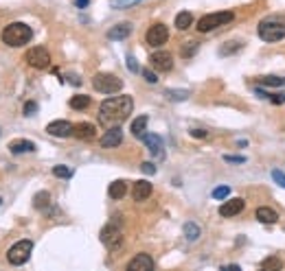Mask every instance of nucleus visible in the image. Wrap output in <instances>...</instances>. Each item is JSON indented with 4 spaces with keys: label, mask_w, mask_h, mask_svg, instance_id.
Segmentation results:
<instances>
[{
    "label": "nucleus",
    "mask_w": 285,
    "mask_h": 271,
    "mask_svg": "<svg viewBox=\"0 0 285 271\" xmlns=\"http://www.w3.org/2000/svg\"><path fill=\"white\" fill-rule=\"evenodd\" d=\"M101 147L105 149H112V147H119L121 142H123V132L119 129V125H114V127H107V132L101 136Z\"/></svg>",
    "instance_id": "nucleus-11"
},
{
    "label": "nucleus",
    "mask_w": 285,
    "mask_h": 271,
    "mask_svg": "<svg viewBox=\"0 0 285 271\" xmlns=\"http://www.w3.org/2000/svg\"><path fill=\"white\" fill-rule=\"evenodd\" d=\"M165 96L171 101H184V99H189V92L186 90H167Z\"/></svg>",
    "instance_id": "nucleus-30"
},
{
    "label": "nucleus",
    "mask_w": 285,
    "mask_h": 271,
    "mask_svg": "<svg viewBox=\"0 0 285 271\" xmlns=\"http://www.w3.org/2000/svg\"><path fill=\"white\" fill-rule=\"evenodd\" d=\"M147 123H149L147 116H138V118H134L132 120V127H130L132 136H136V138H143L145 132H147Z\"/></svg>",
    "instance_id": "nucleus-22"
},
{
    "label": "nucleus",
    "mask_w": 285,
    "mask_h": 271,
    "mask_svg": "<svg viewBox=\"0 0 285 271\" xmlns=\"http://www.w3.org/2000/svg\"><path fill=\"white\" fill-rule=\"evenodd\" d=\"M152 195V184L147 180H138L134 181V188H132V197L134 202H145V199Z\"/></svg>",
    "instance_id": "nucleus-17"
},
{
    "label": "nucleus",
    "mask_w": 285,
    "mask_h": 271,
    "mask_svg": "<svg viewBox=\"0 0 285 271\" xmlns=\"http://www.w3.org/2000/svg\"><path fill=\"white\" fill-rule=\"evenodd\" d=\"M224 160L231 162V164H244L246 158L244 156H224Z\"/></svg>",
    "instance_id": "nucleus-38"
},
{
    "label": "nucleus",
    "mask_w": 285,
    "mask_h": 271,
    "mask_svg": "<svg viewBox=\"0 0 285 271\" xmlns=\"http://www.w3.org/2000/svg\"><path fill=\"white\" fill-rule=\"evenodd\" d=\"M213 199H226L228 195H231V188L228 186H217V188H213Z\"/></svg>",
    "instance_id": "nucleus-32"
},
{
    "label": "nucleus",
    "mask_w": 285,
    "mask_h": 271,
    "mask_svg": "<svg viewBox=\"0 0 285 271\" xmlns=\"http://www.w3.org/2000/svg\"><path fill=\"white\" fill-rule=\"evenodd\" d=\"M261 96H268L270 103H274V105H283L285 103V92L283 94H261Z\"/></svg>",
    "instance_id": "nucleus-37"
},
{
    "label": "nucleus",
    "mask_w": 285,
    "mask_h": 271,
    "mask_svg": "<svg viewBox=\"0 0 285 271\" xmlns=\"http://www.w3.org/2000/svg\"><path fill=\"white\" fill-rule=\"evenodd\" d=\"M130 33H132V24H130V22H121V24L112 26V29L107 31V37H110V40H125V37H130Z\"/></svg>",
    "instance_id": "nucleus-18"
},
{
    "label": "nucleus",
    "mask_w": 285,
    "mask_h": 271,
    "mask_svg": "<svg viewBox=\"0 0 285 271\" xmlns=\"http://www.w3.org/2000/svg\"><path fill=\"white\" fill-rule=\"evenodd\" d=\"M46 134L55 136V138H66V136H73V125L68 120H53L46 125Z\"/></svg>",
    "instance_id": "nucleus-13"
},
{
    "label": "nucleus",
    "mask_w": 285,
    "mask_h": 271,
    "mask_svg": "<svg viewBox=\"0 0 285 271\" xmlns=\"http://www.w3.org/2000/svg\"><path fill=\"white\" fill-rule=\"evenodd\" d=\"M191 136L193 138H207V132L204 129H191Z\"/></svg>",
    "instance_id": "nucleus-42"
},
{
    "label": "nucleus",
    "mask_w": 285,
    "mask_h": 271,
    "mask_svg": "<svg viewBox=\"0 0 285 271\" xmlns=\"http://www.w3.org/2000/svg\"><path fill=\"white\" fill-rule=\"evenodd\" d=\"M272 180L277 181V184L281 186V188H285V173H283V171L274 169V171H272Z\"/></svg>",
    "instance_id": "nucleus-36"
},
{
    "label": "nucleus",
    "mask_w": 285,
    "mask_h": 271,
    "mask_svg": "<svg viewBox=\"0 0 285 271\" xmlns=\"http://www.w3.org/2000/svg\"><path fill=\"white\" fill-rule=\"evenodd\" d=\"M53 175L59 177V180H68V177H73V169L71 166H64V164L53 166Z\"/></svg>",
    "instance_id": "nucleus-28"
},
{
    "label": "nucleus",
    "mask_w": 285,
    "mask_h": 271,
    "mask_svg": "<svg viewBox=\"0 0 285 271\" xmlns=\"http://www.w3.org/2000/svg\"><path fill=\"white\" fill-rule=\"evenodd\" d=\"M22 112H25V116H33L37 112V103L35 101H26L25 107H22Z\"/></svg>",
    "instance_id": "nucleus-35"
},
{
    "label": "nucleus",
    "mask_w": 285,
    "mask_h": 271,
    "mask_svg": "<svg viewBox=\"0 0 285 271\" xmlns=\"http://www.w3.org/2000/svg\"><path fill=\"white\" fill-rule=\"evenodd\" d=\"M88 2H90V0H75V4H77L79 9H86V7H88Z\"/></svg>",
    "instance_id": "nucleus-43"
},
{
    "label": "nucleus",
    "mask_w": 285,
    "mask_h": 271,
    "mask_svg": "<svg viewBox=\"0 0 285 271\" xmlns=\"http://www.w3.org/2000/svg\"><path fill=\"white\" fill-rule=\"evenodd\" d=\"M255 219H259L261 223H277L279 214L274 212L272 208H268V205H263V208H257V212H255Z\"/></svg>",
    "instance_id": "nucleus-20"
},
{
    "label": "nucleus",
    "mask_w": 285,
    "mask_h": 271,
    "mask_svg": "<svg viewBox=\"0 0 285 271\" xmlns=\"http://www.w3.org/2000/svg\"><path fill=\"white\" fill-rule=\"evenodd\" d=\"M73 136L77 140H92L97 136V127L92 123H77L73 125Z\"/></svg>",
    "instance_id": "nucleus-16"
},
{
    "label": "nucleus",
    "mask_w": 285,
    "mask_h": 271,
    "mask_svg": "<svg viewBox=\"0 0 285 271\" xmlns=\"http://www.w3.org/2000/svg\"><path fill=\"white\" fill-rule=\"evenodd\" d=\"M26 64H29L31 68H37V70H44L51 66V55L46 48H42V46H35V48H29L25 55Z\"/></svg>",
    "instance_id": "nucleus-8"
},
{
    "label": "nucleus",
    "mask_w": 285,
    "mask_h": 271,
    "mask_svg": "<svg viewBox=\"0 0 285 271\" xmlns=\"http://www.w3.org/2000/svg\"><path fill=\"white\" fill-rule=\"evenodd\" d=\"M145 40H147V44L149 46H162L167 40H169V29H167L165 24H154V26H149V31H147V35H145Z\"/></svg>",
    "instance_id": "nucleus-9"
},
{
    "label": "nucleus",
    "mask_w": 285,
    "mask_h": 271,
    "mask_svg": "<svg viewBox=\"0 0 285 271\" xmlns=\"http://www.w3.org/2000/svg\"><path fill=\"white\" fill-rule=\"evenodd\" d=\"M141 140H143L145 144H147V149H149V153H152V156H156V158L165 156V151H162V149H165V144H162L160 136H156V134H145Z\"/></svg>",
    "instance_id": "nucleus-15"
},
{
    "label": "nucleus",
    "mask_w": 285,
    "mask_h": 271,
    "mask_svg": "<svg viewBox=\"0 0 285 271\" xmlns=\"http://www.w3.org/2000/svg\"><path fill=\"white\" fill-rule=\"evenodd\" d=\"M184 236L189 238V241H198V238H200V227L195 226L193 221H186L184 223Z\"/></svg>",
    "instance_id": "nucleus-27"
},
{
    "label": "nucleus",
    "mask_w": 285,
    "mask_h": 271,
    "mask_svg": "<svg viewBox=\"0 0 285 271\" xmlns=\"http://www.w3.org/2000/svg\"><path fill=\"white\" fill-rule=\"evenodd\" d=\"M128 68L132 70V72H138V64H136V59H134L132 55H130V57H128Z\"/></svg>",
    "instance_id": "nucleus-41"
},
{
    "label": "nucleus",
    "mask_w": 285,
    "mask_h": 271,
    "mask_svg": "<svg viewBox=\"0 0 285 271\" xmlns=\"http://www.w3.org/2000/svg\"><path fill=\"white\" fill-rule=\"evenodd\" d=\"M90 105V96L88 94H77L71 99V107L73 110H86V107Z\"/></svg>",
    "instance_id": "nucleus-26"
},
{
    "label": "nucleus",
    "mask_w": 285,
    "mask_h": 271,
    "mask_svg": "<svg viewBox=\"0 0 285 271\" xmlns=\"http://www.w3.org/2000/svg\"><path fill=\"white\" fill-rule=\"evenodd\" d=\"M0 203H2V199H0Z\"/></svg>",
    "instance_id": "nucleus-44"
},
{
    "label": "nucleus",
    "mask_w": 285,
    "mask_h": 271,
    "mask_svg": "<svg viewBox=\"0 0 285 271\" xmlns=\"http://www.w3.org/2000/svg\"><path fill=\"white\" fill-rule=\"evenodd\" d=\"M198 50V42H186V46H182V57H191Z\"/></svg>",
    "instance_id": "nucleus-33"
},
{
    "label": "nucleus",
    "mask_w": 285,
    "mask_h": 271,
    "mask_svg": "<svg viewBox=\"0 0 285 271\" xmlns=\"http://www.w3.org/2000/svg\"><path fill=\"white\" fill-rule=\"evenodd\" d=\"M235 20V13L233 11H215V13H207L204 18H200L198 22V31L200 33H211L217 26H224L228 22Z\"/></svg>",
    "instance_id": "nucleus-3"
},
{
    "label": "nucleus",
    "mask_w": 285,
    "mask_h": 271,
    "mask_svg": "<svg viewBox=\"0 0 285 271\" xmlns=\"http://www.w3.org/2000/svg\"><path fill=\"white\" fill-rule=\"evenodd\" d=\"M191 24H193V16H191L189 11H182V13H178V16H176V29L186 31Z\"/></svg>",
    "instance_id": "nucleus-23"
},
{
    "label": "nucleus",
    "mask_w": 285,
    "mask_h": 271,
    "mask_svg": "<svg viewBox=\"0 0 285 271\" xmlns=\"http://www.w3.org/2000/svg\"><path fill=\"white\" fill-rule=\"evenodd\" d=\"M99 238L110 251H119L121 247H123V230H121L119 223H114V221L107 223L104 230H101Z\"/></svg>",
    "instance_id": "nucleus-5"
},
{
    "label": "nucleus",
    "mask_w": 285,
    "mask_h": 271,
    "mask_svg": "<svg viewBox=\"0 0 285 271\" xmlns=\"http://www.w3.org/2000/svg\"><path fill=\"white\" fill-rule=\"evenodd\" d=\"M259 37L263 42H279L285 37V22H261Z\"/></svg>",
    "instance_id": "nucleus-7"
},
{
    "label": "nucleus",
    "mask_w": 285,
    "mask_h": 271,
    "mask_svg": "<svg viewBox=\"0 0 285 271\" xmlns=\"http://www.w3.org/2000/svg\"><path fill=\"white\" fill-rule=\"evenodd\" d=\"M239 48H241L239 42H228V44L224 46V48L219 50V53H222V55H231V53H235V50H239Z\"/></svg>",
    "instance_id": "nucleus-34"
},
{
    "label": "nucleus",
    "mask_w": 285,
    "mask_h": 271,
    "mask_svg": "<svg viewBox=\"0 0 285 271\" xmlns=\"http://www.w3.org/2000/svg\"><path fill=\"white\" fill-rule=\"evenodd\" d=\"M125 193H128V184H125L123 180H116L110 184V188H107V195H110L112 199H123Z\"/></svg>",
    "instance_id": "nucleus-21"
},
{
    "label": "nucleus",
    "mask_w": 285,
    "mask_h": 271,
    "mask_svg": "<svg viewBox=\"0 0 285 271\" xmlns=\"http://www.w3.org/2000/svg\"><path fill=\"white\" fill-rule=\"evenodd\" d=\"M141 171L145 173V175H154V173H156V166H154L152 162H143V164H141Z\"/></svg>",
    "instance_id": "nucleus-39"
},
{
    "label": "nucleus",
    "mask_w": 285,
    "mask_h": 271,
    "mask_svg": "<svg viewBox=\"0 0 285 271\" xmlns=\"http://www.w3.org/2000/svg\"><path fill=\"white\" fill-rule=\"evenodd\" d=\"M9 151H11L13 156H20V153H31V151H35V144L31 142V140H13V142L9 144Z\"/></svg>",
    "instance_id": "nucleus-19"
},
{
    "label": "nucleus",
    "mask_w": 285,
    "mask_h": 271,
    "mask_svg": "<svg viewBox=\"0 0 285 271\" xmlns=\"http://www.w3.org/2000/svg\"><path fill=\"white\" fill-rule=\"evenodd\" d=\"M132 110H134V101H132V96H128V94L105 99L99 105V123L105 125V127L121 125L123 120H128V116L132 114Z\"/></svg>",
    "instance_id": "nucleus-1"
},
{
    "label": "nucleus",
    "mask_w": 285,
    "mask_h": 271,
    "mask_svg": "<svg viewBox=\"0 0 285 271\" xmlns=\"http://www.w3.org/2000/svg\"><path fill=\"white\" fill-rule=\"evenodd\" d=\"M92 88H95L97 92H101V94H116V92H121V88H123V81L110 72H99L92 77Z\"/></svg>",
    "instance_id": "nucleus-4"
},
{
    "label": "nucleus",
    "mask_w": 285,
    "mask_h": 271,
    "mask_svg": "<svg viewBox=\"0 0 285 271\" xmlns=\"http://www.w3.org/2000/svg\"><path fill=\"white\" fill-rule=\"evenodd\" d=\"M149 64H152V68L158 70V72H169V70L174 68V57H171V53H167V50H156V53L149 57Z\"/></svg>",
    "instance_id": "nucleus-10"
},
{
    "label": "nucleus",
    "mask_w": 285,
    "mask_h": 271,
    "mask_svg": "<svg viewBox=\"0 0 285 271\" xmlns=\"http://www.w3.org/2000/svg\"><path fill=\"white\" fill-rule=\"evenodd\" d=\"M138 2H143V0H110V7L112 9H130Z\"/></svg>",
    "instance_id": "nucleus-29"
},
{
    "label": "nucleus",
    "mask_w": 285,
    "mask_h": 271,
    "mask_svg": "<svg viewBox=\"0 0 285 271\" xmlns=\"http://www.w3.org/2000/svg\"><path fill=\"white\" fill-rule=\"evenodd\" d=\"M261 269H283V263L279 258H274V256H270V258H265L261 263Z\"/></svg>",
    "instance_id": "nucleus-31"
},
{
    "label": "nucleus",
    "mask_w": 285,
    "mask_h": 271,
    "mask_svg": "<svg viewBox=\"0 0 285 271\" xmlns=\"http://www.w3.org/2000/svg\"><path fill=\"white\" fill-rule=\"evenodd\" d=\"M246 208V202L241 197H235V199H228V202H224L222 205H219V214L222 217H237V214L241 212V210Z\"/></svg>",
    "instance_id": "nucleus-12"
},
{
    "label": "nucleus",
    "mask_w": 285,
    "mask_h": 271,
    "mask_svg": "<svg viewBox=\"0 0 285 271\" xmlns=\"http://www.w3.org/2000/svg\"><path fill=\"white\" fill-rule=\"evenodd\" d=\"M33 205H35L37 210L49 208V205H51V193H49V190H42V193H37L35 197H33Z\"/></svg>",
    "instance_id": "nucleus-24"
},
{
    "label": "nucleus",
    "mask_w": 285,
    "mask_h": 271,
    "mask_svg": "<svg viewBox=\"0 0 285 271\" xmlns=\"http://www.w3.org/2000/svg\"><path fill=\"white\" fill-rule=\"evenodd\" d=\"M31 251H33V243L31 241H18L16 245H11V249L7 251V260L13 265V267H20L29 260Z\"/></svg>",
    "instance_id": "nucleus-6"
},
{
    "label": "nucleus",
    "mask_w": 285,
    "mask_h": 271,
    "mask_svg": "<svg viewBox=\"0 0 285 271\" xmlns=\"http://www.w3.org/2000/svg\"><path fill=\"white\" fill-rule=\"evenodd\" d=\"M143 77H145V81H147V83H158V77L152 72V70H143Z\"/></svg>",
    "instance_id": "nucleus-40"
},
{
    "label": "nucleus",
    "mask_w": 285,
    "mask_h": 271,
    "mask_svg": "<svg viewBox=\"0 0 285 271\" xmlns=\"http://www.w3.org/2000/svg\"><path fill=\"white\" fill-rule=\"evenodd\" d=\"M152 269H154V260L149 254H136L128 263V271H152Z\"/></svg>",
    "instance_id": "nucleus-14"
},
{
    "label": "nucleus",
    "mask_w": 285,
    "mask_h": 271,
    "mask_svg": "<svg viewBox=\"0 0 285 271\" xmlns=\"http://www.w3.org/2000/svg\"><path fill=\"white\" fill-rule=\"evenodd\" d=\"M2 42L7 46H11V48H18V46H25L31 42V37H33V31H31L29 24H25V22H11V24H7L2 29Z\"/></svg>",
    "instance_id": "nucleus-2"
},
{
    "label": "nucleus",
    "mask_w": 285,
    "mask_h": 271,
    "mask_svg": "<svg viewBox=\"0 0 285 271\" xmlns=\"http://www.w3.org/2000/svg\"><path fill=\"white\" fill-rule=\"evenodd\" d=\"M259 83L261 86H268V88H283L285 77H272V74H268V77H259Z\"/></svg>",
    "instance_id": "nucleus-25"
}]
</instances>
